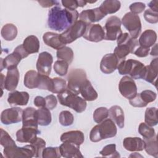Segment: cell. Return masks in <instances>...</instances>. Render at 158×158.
Listing matches in <instances>:
<instances>
[{"label":"cell","mask_w":158,"mask_h":158,"mask_svg":"<svg viewBox=\"0 0 158 158\" xmlns=\"http://www.w3.org/2000/svg\"><path fill=\"white\" fill-rule=\"evenodd\" d=\"M79 15L77 10L62 9L56 6L48 12V25L55 31H65L77 21Z\"/></svg>","instance_id":"1"},{"label":"cell","mask_w":158,"mask_h":158,"mask_svg":"<svg viewBox=\"0 0 158 158\" xmlns=\"http://www.w3.org/2000/svg\"><path fill=\"white\" fill-rule=\"evenodd\" d=\"M117 132V130L114 122L110 118H106L91 129L89 139L92 142L96 143L102 139L114 137Z\"/></svg>","instance_id":"2"},{"label":"cell","mask_w":158,"mask_h":158,"mask_svg":"<svg viewBox=\"0 0 158 158\" xmlns=\"http://www.w3.org/2000/svg\"><path fill=\"white\" fill-rule=\"evenodd\" d=\"M117 46L114 49V54L120 61L125 60V57L130 53H133L136 47L138 45L136 39L132 38L127 33L120 34L117 38Z\"/></svg>","instance_id":"3"},{"label":"cell","mask_w":158,"mask_h":158,"mask_svg":"<svg viewBox=\"0 0 158 158\" xmlns=\"http://www.w3.org/2000/svg\"><path fill=\"white\" fill-rule=\"evenodd\" d=\"M117 69L120 75H129L133 79H143L145 72V65L141 62L130 59L120 61Z\"/></svg>","instance_id":"4"},{"label":"cell","mask_w":158,"mask_h":158,"mask_svg":"<svg viewBox=\"0 0 158 158\" xmlns=\"http://www.w3.org/2000/svg\"><path fill=\"white\" fill-rule=\"evenodd\" d=\"M57 98L61 105L69 107L78 113L83 112L86 108V101L69 89L57 94Z\"/></svg>","instance_id":"5"},{"label":"cell","mask_w":158,"mask_h":158,"mask_svg":"<svg viewBox=\"0 0 158 158\" xmlns=\"http://www.w3.org/2000/svg\"><path fill=\"white\" fill-rule=\"evenodd\" d=\"M67 80V89L78 94L80 93L81 87L87 80L86 73L81 69H72L68 75Z\"/></svg>","instance_id":"6"},{"label":"cell","mask_w":158,"mask_h":158,"mask_svg":"<svg viewBox=\"0 0 158 158\" xmlns=\"http://www.w3.org/2000/svg\"><path fill=\"white\" fill-rule=\"evenodd\" d=\"M87 25L81 20H77L68 29L60 34V38L65 44L71 43L83 36Z\"/></svg>","instance_id":"7"},{"label":"cell","mask_w":158,"mask_h":158,"mask_svg":"<svg viewBox=\"0 0 158 158\" xmlns=\"http://www.w3.org/2000/svg\"><path fill=\"white\" fill-rule=\"evenodd\" d=\"M122 23L125 28L128 30L130 36L132 38L136 39L141 31V23L139 17L131 13V12L126 13L122 17Z\"/></svg>","instance_id":"8"},{"label":"cell","mask_w":158,"mask_h":158,"mask_svg":"<svg viewBox=\"0 0 158 158\" xmlns=\"http://www.w3.org/2000/svg\"><path fill=\"white\" fill-rule=\"evenodd\" d=\"M121 25V20L118 17L115 15L109 17L103 28L105 31L104 40L108 41L116 40L117 37L122 33Z\"/></svg>","instance_id":"9"},{"label":"cell","mask_w":158,"mask_h":158,"mask_svg":"<svg viewBox=\"0 0 158 158\" xmlns=\"http://www.w3.org/2000/svg\"><path fill=\"white\" fill-rule=\"evenodd\" d=\"M3 153L6 158H31L35 157V151L31 144L23 147H18L15 144L4 148Z\"/></svg>","instance_id":"10"},{"label":"cell","mask_w":158,"mask_h":158,"mask_svg":"<svg viewBox=\"0 0 158 158\" xmlns=\"http://www.w3.org/2000/svg\"><path fill=\"white\" fill-rule=\"evenodd\" d=\"M120 94L127 99H130L137 94V86L134 80L129 76L123 77L118 83Z\"/></svg>","instance_id":"11"},{"label":"cell","mask_w":158,"mask_h":158,"mask_svg":"<svg viewBox=\"0 0 158 158\" xmlns=\"http://www.w3.org/2000/svg\"><path fill=\"white\" fill-rule=\"evenodd\" d=\"M23 110L17 107L4 110L1 114V121L4 125L16 123L22 120Z\"/></svg>","instance_id":"12"},{"label":"cell","mask_w":158,"mask_h":158,"mask_svg":"<svg viewBox=\"0 0 158 158\" xmlns=\"http://www.w3.org/2000/svg\"><path fill=\"white\" fill-rule=\"evenodd\" d=\"M53 62L52 55L46 51L40 53L36 62V69L38 73L44 75H49Z\"/></svg>","instance_id":"13"},{"label":"cell","mask_w":158,"mask_h":158,"mask_svg":"<svg viewBox=\"0 0 158 158\" xmlns=\"http://www.w3.org/2000/svg\"><path fill=\"white\" fill-rule=\"evenodd\" d=\"M83 37L89 41L98 43L104 39L105 31L99 24H90L87 25Z\"/></svg>","instance_id":"14"},{"label":"cell","mask_w":158,"mask_h":158,"mask_svg":"<svg viewBox=\"0 0 158 158\" xmlns=\"http://www.w3.org/2000/svg\"><path fill=\"white\" fill-rule=\"evenodd\" d=\"M120 62L114 53L107 54L103 56L101 60L100 69L105 74L112 73L117 69Z\"/></svg>","instance_id":"15"},{"label":"cell","mask_w":158,"mask_h":158,"mask_svg":"<svg viewBox=\"0 0 158 158\" xmlns=\"http://www.w3.org/2000/svg\"><path fill=\"white\" fill-rule=\"evenodd\" d=\"M40 133L38 128L22 127L16 133V139L20 143H31L37 138V135Z\"/></svg>","instance_id":"16"},{"label":"cell","mask_w":158,"mask_h":158,"mask_svg":"<svg viewBox=\"0 0 158 158\" xmlns=\"http://www.w3.org/2000/svg\"><path fill=\"white\" fill-rule=\"evenodd\" d=\"M105 16L99 7L84 10L79 15L80 20L83 21L87 25L100 21Z\"/></svg>","instance_id":"17"},{"label":"cell","mask_w":158,"mask_h":158,"mask_svg":"<svg viewBox=\"0 0 158 158\" xmlns=\"http://www.w3.org/2000/svg\"><path fill=\"white\" fill-rule=\"evenodd\" d=\"M61 156L66 158H83L80 146L69 142H63L59 146Z\"/></svg>","instance_id":"18"},{"label":"cell","mask_w":158,"mask_h":158,"mask_svg":"<svg viewBox=\"0 0 158 158\" xmlns=\"http://www.w3.org/2000/svg\"><path fill=\"white\" fill-rule=\"evenodd\" d=\"M20 78V74L17 67H14L7 70L4 80V88L10 91H14L17 88Z\"/></svg>","instance_id":"19"},{"label":"cell","mask_w":158,"mask_h":158,"mask_svg":"<svg viewBox=\"0 0 158 158\" xmlns=\"http://www.w3.org/2000/svg\"><path fill=\"white\" fill-rule=\"evenodd\" d=\"M38 125L36 110L32 107L25 108L22 115V127L38 128Z\"/></svg>","instance_id":"20"},{"label":"cell","mask_w":158,"mask_h":158,"mask_svg":"<svg viewBox=\"0 0 158 158\" xmlns=\"http://www.w3.org/2000/svg\"><path fill=\"white\" fill-rule=\"evenodd\" d=\"M43 40L47 46L54 49L59 50L65 46V44L63 43L60 38V35L56 33L46 32L43 36Z\"/></svg>","instance_id":"21"},{"label":"cell","mask_w":158,"mask_h":158,"mask_svg":"<svg viewBox=\"0 0 158 158\" xmlns=\"http://www.w3.org/2000/svg\"><path fill=\"white\" fill-rule=\"evenodd\" d=\"M29 100V94L26 91H14L8 95L7 102L11 106H26Z\"/></svg>","instance_id":"22"},{"label":"cell","mask_w":158,"mask_h":158,"mask_svg":"<svg viewBox=\"0 0 158 158\" xmlns=\"http://www.w3.org/2000/svg\"><path fill=\"white\" fill-rule=\"evenodd\" d=\"M123 146L128 151H141L144 149V141L139 137H127L123 141Z\"/></svg>","instance_id":"23"},{"label":"cell","mask_w":158,"mask_h":158,"mask_svg":"<svg viewBox=\"0 0 158 158\" xmlns=\"http://www.w3.org/2000/svg\"><path fill=\"white\" fill-rule=\"evenodd\" d=\"M85 140L84 133L80 130H73L65 132L60 136L62 142H69L80 146Z\"/></svg>","instance_id":"24"},{"label":"cell","mask_w":158,"mask_h":158,"mask_svg":"<svg viewBox=\"0 0 158 158\" xmlns=\"http://www.w3.org/2000/svg\"><path fill=\"white\" fill-rule=\"evenodd\" d=\"M41 78V74L31 70L27 72L24 77V85L30 89L38 88L40 85Z\"/></svg>","instance_id":"25"},{"label":"cell","mask_w":158,"mask_h":158,"mask_svg":"<svg viewBox=\"0 0 158 158\" xmlns=\"http://www.w3.org/2000/svg\"><path fill=\"white\" fill-rule=\"evenodd\" d=\"M22 59V57L20 54L14 51L12 53L7 55L4 59L1 58V71H2L4 68L8 70L14 67H17Z\"/></svg>","instance_id":"26"},{"label":"cell","mask_w":158,"mask_h":158,"mask_svg":"<svg viewBox=\"0 0 158 158\" xmlns=\"http://www.w3.org/2000/svg\"><path fill=\"white\" fill-rule=\"evenodd\" d=\"M158 73V59L156 58L152 60L149 65L145 66V72L143 79L145 81L155 84Z\"/></svg>","instance_id":"27"},{"label":"cell","mask_w":158,"mask_h":158,"mask_svg":"<svg viewBox=\"0 0 158 158\" xmlns=\"http://www.w3.org/2000/svg\"><path fill=\"white\" fill-rule=\"evenodd\" d=\"M109 115L110 118L120 128L124 127L125 116L124 112L121 107L118 106H113L109 110Z\"/></svg>","instance_id":"28"},{"label":"cell","mask_w":158,"mask_h":158,"mask_svg":"<svg viewBox=\"0 0 158 158\" xmlns=\"http://www.w3.org/2000/svg\"><path fill=\"white\" fill-rule=\"evenodd\" d=\"M157 40V34L153 30H146L140 36L138 43L141 46L149 48L153 46Z\"/></svg>","instance_id":"29"},{"label":"cell","mask_w":158,"mask_h":158,"mask_svg":"<svg viewBox=\"0 0 158 158\" xmlns=\"http://www.w3.org/2000/svg\"><path fill=\"white\" fill-rule=\"evenodd\" d=\"M23 47L28 54L36 53L40 49V41L38 38L35 35L27 36L23 42Z\"/></svg>","instance_id":"30"},{"label":"cell","mask_w":158,"mask_h":158,"mask_svg":"<svg viewBox=\"0 0 158 158\" xmlns=\"http://www.w3.org/2000/svg\"><path fill=\"white\" fill-rule=\"evenodd\" d=\"M80 94L83 99L88 101H94L98 96V93L88 80H87L81 87Z\"/></svg>","instance_id":"31"},{"label":"cell","mask_w":158,"mask_h":158,"mask_svg":"<svg viewBox=\"0 0 158 158\" xmlns=\"http://www.w3.org/2000/svg\"><path fill=\"white\" fill-rule=\"evenodd\" d=\"M121 7V3L117 0L104 1L99 7L101 11L105 15L114 14L117 12Z\"/></svg>","instance_id":"32"},{"label":"cell","mask_w":158,"mask_h":158,"mask_svg":"<svg viewBox=\"0 0 158 158\" xmlns=\"http://www.w3.org/2000/svg\"><path fill=\"white\" fill-rule=\"evenodd\" d=\"M36 115L38 125L41 126L49 125L52 120L51 114L46 107H41L36 110Z\"/></svg>","instance_id":"33"},{"label":"cell","mask_w":158,"mask_h":158,"mask_svg":"<svg viewBox=\"0 0 158 158\" xmlns=\"http://www.w3.org/2000/svg\"><path fill=\"white\" fill-rule=\"evenodd\" d=\"M1 36L6 41L14 40L17 35V28L12 23H7L1 29Z\"/></svg>","instance_id":"34"},{"label":"cell","mask_w":158,"mask_h":158,"mask_svg":"<svg viewBox=\"0 0 158 158\" xmlns=\"http://www.w3.org/2000/svg\"><path fill=\"white\" fill-rule=\"evenodd\" d=\"M144 149L146 152L154 157H158V146L157 142L156 135L149 139H144Z\"/></svg>","instance_id":"35"},{"label":"cell","mask_w":158,"mask_h":158,"mask_svg":"<svg viewBox=\"0 0 158 158\" xmlns=\"http://www.w3.org/2000/svg\"><path fill=\"white\" fill-rule=\"evenodd\" d=\"M56 56L57 59L70 64L73 59V52L70 48L64 46L57 51Z\"/></svg>","instance_id":"36"},{"label":"cell","mask_w":158,"mask_h":158,"mask_svg":"<svg viewBox=\"0 0 158 158\" xmlns=\"http://www.w3.org/2000/svg\"><path fill=\"white\" fill-rule=\"evenodd\" d=\"M157 111V108L153 107L147 108L145 111L144 121L145 123L150 127L156 126L158 123Z\"/></svg>","instance_id":"37"},{"label":"cell","mask_w":158,"mask_h":158,"mask_svg":"<svg viewBox=\"0 0 158 158\" xmlns=\"http://www.w3.org/2000/svg\"><path fill=\"white\" fill-rule=\"evenodd\" d=\"M52 79V84L51 92L52 93L59 94L66 89L67 83L64 79L59 77H55Z\"/></svg>","instance_id":"38"},{"label":"cell","mask_w":158,"mask_h":158,"mask_svg":"<svg viewBox=\"0 0 158 158\" xmlns=\"http://www.w3.org/2000/svg\"><path fill=\"white\" fill-rule=\"evenodd\" d=\"M139 133L143 137L144 139H149L156 136L154 129L147 125L146 123L141 122L138 127Z\"/></svg>","instance_id":"39"},{"label":"cell","mask_w":158,"mask_h":158,"mask_svg":"<svg viewBox=\"0 0 158 158\" xmlns=\"http://www.w3.org/2000/svg\"><path fill=\"white\" fill-rule=\"evenodd\" d=\"M108 116L109 110L105 107H100L96 109V110L94 111L93 117L96 123H99L107 118Z\"/></svg>","instance_id":"40"},{"label":"cell","mask_w":158,"mask_h":158,"mask_svg":"<svg viewBox=\"0 0 158 158\" xmlns=\"http://www.w3.org/2000/svg\"><path fill=\"white\" fill-rule=\"evenodd\" d=\"M104 157H120L119 152L116 151V145L115 144H110L105 146L99 152Z\"/></svg>","instance_id":"41"},{"label":"cell","mask_w":158,"mask_h":158,"mask_svg":"<svg viewBox=\"0 0 158 158\" xmlns=\"http://www.w3.org/2000/svg\"><path fill=\"white\" fill-rule=\"evenodd\" d=\"M59 121L62 125L67 127L72 125L74 121V117L70 112L68 110H63L59 114Z\"/></svg>","instance_id":"42"},{"label":"cell","mask_w":158,"mask_h":158,"mask_svg":"<svg viewBox=\"0 0 158 158\" xmlns=\"http://www.w3.org/2000/svg\"><path fill=\"white\" fill-rule=\"evenodd\" d=\"M33 148L35 151V157H42V152L45 148L46 142L41 138H38L35 141L30 143Z\"/></svg>","instance_id":"43"},{"label":"cell","mask_w":158,"mask_h":158,"mask_svg":"<svg viewBox=\"0 0 158 158\" xmlns=\"http://www.w3.org/2000/svg\"><path fill=\"white\" fill-rule=\"evenodd\" d=\"M61 156L59 147L45 148L42 152L43 158H59Z\"/></svg>","instance_id":"44"},{"label":"cell","mask_w":158,"mask_h":158,"mask_svg":"<svg viewBox=\"0 0 158 158\" xmlns=\"http://www.w3.org/2000/svg\"><path fill=\"white\" fill-rule=\"evenodd\" d=\"M69 65V64L65 61L58 60L54 62V70L57 75L60 76H65L67 73Z\"/></svg>","instance_id":"45"},{"label":"cell","mask_w":158,"mask_h":158,"mask_svg":"<svg viewBox=\"0 0 158 158\" xmlns=\"http://www.w3.org/2000/svg\"><path fill=\"white\" fill-rule=\"evenodd\" d=\"M61 2L65 8L70 10H76L78 7H84L88 2L81 0H62Z\"/></svg>","instance_id":"46"},{"label":"cell","mask_w":158,"mask_h":158,"mask_svg":"<svg viewBox=\"0 0 158 158\" xmlns=\"http://www.w3.org/2000/svg\"><path fill=\"white\" fill-rule=\"evenodd\" d=\"M0 144L4 148H7L10 146L15 145V141L12 139L9 133L1 128V137H0Z\"/></svg>","instance_id":"47"},{"label":"cell","mask_w":158,"mask_h":158,"mask_svg":"<svg viewBox=\"0 0 158 158\" xmlns=\"http://www.w3.org/2000/svg\"><path fill=\"white\" fill-rule=\"evenodd\" d=\"M139 96L143 101L146 104L154 101L157 97L156 93L149 89L143 91L141 93H139Z\"/></svg>","instance_id":"48"},{"label":"cell","mask_w":158,"mask_h":158,"mask_svg":"<svg viewBox=\"0 0 158 158\" xmlns=\"http://www.w3.org/2000/svg\"><path fill=\"white\" fill-rule=\"evenodd\" d=\"M144 18L150 23H156L158 22V12L148 9L144 11Z\"/></svg>","instance_id":"49"},{"label":"cell","mask_w":158,"mask_h":158,"mask_svg":"<svg viewBox=\"0 0 158 158\" xmlns=\"http://www.w3.org/2000/svg\"><path fill=\"white\" fill-rule=\"evenodd\" d=\"M145 7H146L145 4L141 2H133L129 7L130 10H131V12L136 15L138 14L141 13L145 9Z\"/></svg>","instance_id":"50"},{"label":"cell","mask_w":158,"mask_h":158,"mask_svg":"<svg viewBox=\"0 0 158 158\" xmlns=\"http://www.w3.org/2000/svg\"><path fill=\"white\" fill-rule=\"evenodd\" d=\"M46 101V105L45 107L48 108L49 110L54 109L57 104V100L56 99V97L53 94H50L47 96L45 98Z\"/></svg>","instance_id":"51"},{"label":"cell","mask_w":158,"mask_h":158,"mask_svg":"<svg viewBox=\"0 0 158 158\" xmlns=\"http://www.w3.org/2000/svg\"><path fill=\"white\" fill-rule=\"evenodd\" d=\"M129 102L132 106L136 107H144L147 106V104H145L141 99L139 93H137L134 98L129 99Z\"/></svg>","instance_id":"52"},{"label":"cell","mask_w":158,"mask_h":158,"mask_svg":"<svg viewBox=\"0 0 158 158\" xmlns=\"http://www.w3.org/2000/svg\"><path fill=\"white\" fill-rule=\"evenodd\" d=\"M149 51V48H145L140 46L136 50H135L133 54L139 57H144L148 55Z\"/></svg>","instance_id":"53"},{"label":"cell","mask_w":158,"mask_h":158,"mask_svg":"<svg viewBox=\"0 0 158 158\" xmlns=\"http://www.w3.org/2000/svg\"><path fill=\"white\" fill-rule=\"evenodd\" d=\"M34 104L36 107H37L38 108L44 107L45 105H46L45 98H44L43 97L40 96H38L35 97V98L34 99Z\"/></svg>","instance_id":"54"},{"label":"cell","mask_w":158,"mask_h":158,"mask_svg":"<svg viewBox=\"0 0 158 158\" xmlns=\"http://www.w3.org/2000/svg\"><path fill=\"white\" fill-rule=\"evenodd\" d=\"M38 2L41 5V7H51L54 5L58 6L59 5V2L57 1H38Z\"/></svg>","instance_id":"55"},{"label":"cell","mask_w":158,"mask_h":158,"mask_svg":"<svg viewBox=\"0 0 158 158\" xmlns=\"http://www.w3.org/2000/svg\"><path fill=\"white\" fill-rule=\"evenodd\" d=\"M14 51H16V52H19V53L20 54V56H22V59L27 57L29 55V54L25 51V49H24L23 47L22 44H20V45H19L18 46H17V47L15 48Z\"/></svg>","instance_id":"56"},{"label":"cell","mask_w":158,"mask_h":158,"mask_svg":"<svg viewBox=\"0 0 158 158\" xmlns=\"http://www.w3.org/2000/svg\"><path fill=\"white\" fill-rule=\"evenodd\" d=\"M157 4H158V1L157 0H154V1H151L149 4H148V6L149 7L150 9L154 11V12H158V7H157Z\"/></svg>","instance_id":"57"},{"label":"cell","mask_w":158,"mask_h":158,"mask_svg":"<svg viewBox=\"0 0 158 158\" xmlns=\"http://www.w3.org/2000/svg\"><path fill=\"white\" fill-rule=\"evenodd\" d=\"M151 55L152 56H157V44H155V45L152 47V51L151 52Z\"/></svg>","instance_id":"58"},{"label":"cell","mask_w":158,"mask_h":158,"mask_svg":"<svg viewBox=\"0 0 158 158\" xmlns=\"http://www.w3.org/2000/svg\"><path fill=\"white\" fill-rule=\"evenodd\" d=\"M4 80H5V76L1 73V88L2 90L3 89V88H4Z\"/></svg>","instance_id":"59"}]
</instances>
